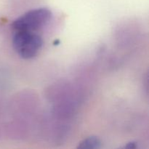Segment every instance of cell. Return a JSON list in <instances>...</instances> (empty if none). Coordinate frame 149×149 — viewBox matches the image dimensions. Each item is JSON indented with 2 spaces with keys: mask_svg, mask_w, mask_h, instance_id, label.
Segmentation results:
<instances>
[{
  "mask_svg": "<svg viewBox=\"0 0 149 149\" xmlns=\"http://www.w3.org/2000/svg\"><path fill=\"white\" fill-rule=\"evenodd\" d=\"M52 13L47 8H37L27 12L12 23L15 32H33L43 27L50 20Z\"/></svg>",
  "mask_w": 149,
  "mask_h": 149,
  "instance_id": "6da1fadb",
  "label": "cell"
},
{
  "mask_svg": "<svg viewBox=\"0 0 149 149\" xmlns=\"http://www.w3.org/2000/svg\"><path fill=\"white\" fill-rule=\"evenodd\" d=\"M42 38L33 32H15L13 39L14 49L24 59H31L36 56L42 48Z\"/></svg>",
  "mask_w": 149,
  "mask_h": 149,
  "instance_id": "7a4b0ae2",
  "label": "cell"
},
{
  "mask_svg": "<svg viewBox=\"0 0 149 149\" xmlns=\"http://www.w3.org/2000/svg\"><path fill=\"white\" fill-rule=\"evenodd\" d=\"M100 141L96 137H90L81 141L78 146L79 148H98L100 147Z\"/></svg>",
  "mask_w": 149,
  "mask_h": 149,
  "instance_id": "3957f363",
  "label": "cell"
},
{
  "mask_svg": "<svg viewBox=\"0 0 149 149\" xmlns=\"http://www.w3.org/2000/svg\"><path fill=\"white\" fill-rule=\"evenodd\" d=\"M134 143H129V145L127 146V148H135V146H133L134 145Z\"/></svg>",
  "mask_w": 149,
  "mask_h": 149,
  "instance_id": "277c9868",
  "label": "cell"
}]
</instances>
